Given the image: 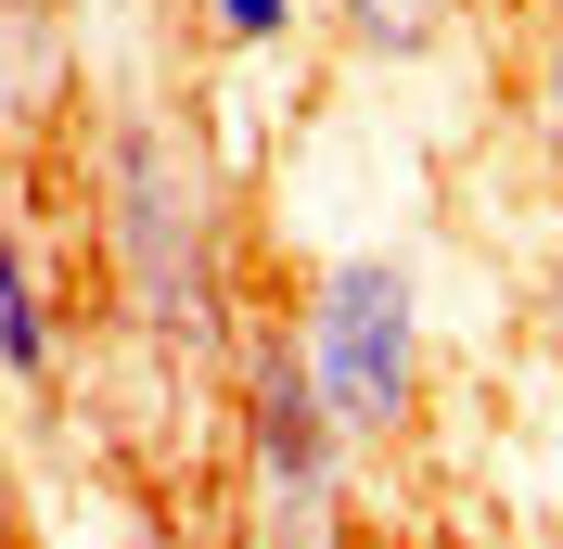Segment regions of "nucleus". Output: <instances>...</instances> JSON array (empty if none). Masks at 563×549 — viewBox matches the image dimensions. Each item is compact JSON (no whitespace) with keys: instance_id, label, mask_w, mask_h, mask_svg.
I'll return each mask as SVG.
<instances>
[{"instance_id":"1","label":"nucleus","mask_w":563,"mask_h":549,"mask_svg":"<svg viewBox=\"0 0 563 549\" xmlns=\"http://www.w3.org/2000/svg\"><path fill=\"white\" fill-rule=\"evenodd\" d=\"M295 345H308V383L346 447L410 435L422 410V294L397 256H333L308 269V307H295Z\"/></svg>"},{"instance_id":"2","label":"nucleus","mask_w":563,"mask_h":549,"mask_svg":"<svg viewBox=\"0 0 563 549\" xmlns=\"http://www.w3.org/2000/svg\"><path fill=\"white\" fill-rule=\"evenodd\" d=\"M103 231H115V281H129V320H154V333H218V231L206 205H192V167H179L167 128H115L103 141Z\"/></svg>"},{"instance_id":"3","label":"nucleus","mask_w":563,"mask_h":549,"mask_svg":"<svg viewBox=\"0 0 563 549\" xmlns=\"http://www.w3.org/2000/svg\"><path fill=\"white\" fill-rule=\"evenodd\" d=\"M231 435H244V498L269 512V549H320L333 485H346V435H333V410L308 383L295 320H244V410H231Z\"/></svg>"},{"instance_id":"4","label":"nucleus","mask_w":563,"mask_h":549,"mask_svg":"<svg viewBox=\"0 0 563 549\" xmlns=\"http://www.w3.org/2000/svg\"><path fill=\"white\" fill-rule=\"evenodd\" d=\"M52 358H65V333H52L38 256H26V231H0V371H13V383H52Z\"/></svg>"},{"instance_id":"5","label":"nucleus","mask_w":563,"mask_h":549,"mask_svg":"<svg viewBox=\"0 0 563 549\" xmlns=\"http://www.w3.org/2000/svg\"><path fill=\"white\" fill-rule=\"evenodd\" d=\"M333 26H346L358 52H385V65H410V52H435V26H449V0H333Z\"/></svg>"},{"instance_id":"6","label":"nucleus","mask_w":563,"mask_h":549,"mask_svg":"<svg viewBox=\"0 0 563 549\" xmlns=\"http://www.w3.org/2000/svg\"><path fill=\"white\" fill-rule=\"evenodd\" d=\"M526 128L551 141V167H563V0H551V26H538V52H526Z\"/></svg>"},{"instance_id":"7","label":"nucleus","mask_w":563,"mask_h":549,"mask_svg":"<svg viewBox=\"0 0 563 549\" xmlns=\"http://www.w3.org/2000/svg\"><path fill=\"white\" fill-rule=\"evenodd\" d=\"M206 26L231 38V52H282V38L308 26V0H206Z\"/></svg>"},{"instance_id":"8","label":"nucleus","mask_w":563,"mask_h":549,"mask_svg":"<svg viewBox=\"0 0 563 549\" xmlns=\"http://www.w3.org/2000/svg\"><path fill=\"white\" fill-rule=\"evenodd\" d=\"M0 549H26V485H13V460H0Z\"/></svg>"},{"instance_id":"9","label":"nucleus","mask_w":563,"mask_h":549,"mask_svg":"<svg viewBox=\"0 0 563 549\" xmlns=\"http://www.w3.org/2000/svg\"><path fill=\"white\" fill-rule=\"evenodd\" d=\"M551 307H563V192H551Z\"/></svg>"},{"instance_id":"10","label":"nucleus","mask_w":563,"mask_h":549,"mask_svg":"<svg viewBox=\"0 0 563 549\" xmlns=\"http://www.w3.org/2000/svg\"><path fill=\"white\" fill-rule=\"evenodd\" d=\"M115 549H179V537H115Z\"/></svg>"}]
</instances>
